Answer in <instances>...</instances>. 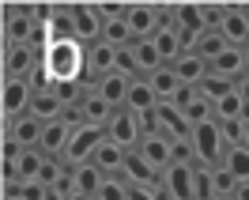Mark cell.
I'll list each match as a JSON object with an SVG mask.
<instances>
[{"instance_id": "cell-16", "label": "cell", "mask_w": 249, "mask_h": 200, "mask_svg": "<svg viewBox=\"0 0 249 200\" xmlns=\"http://www.w3.org/2000/svg\"><path fill=\"white\" fill-rule=\"evenodd\" d=\"M31 87H27V79H8V87H4V113H8V121H16L27 113L31 106Z\"/></svg>"}, {"instance_id": "cell-29", "label": "cell", "mask_w": 249, "mask_h": 200, "mask_svg": "<svg viewBox=\"0 0 249 200\" xmlns=\"http://www.w3.org/2000/svg\"><path fill=\"white\" fill-rule=\"evenodd\" d=\"M219 166H223V170H231L238 182H249V147H227Z\"/></svg>"}, {"instance_id": "cell-11", "label": "cell", "mask_w": 249, "mask_h": 200, "mask_svg": "<svg viewBox=\"0 0 249 200\" xmlns=\"http://www.w3.org/2000/svg\"><path fill=\"white\" fill-rule=\"evenodd\" d=\"M219 34H223V42L231 49H246L249 46V16H246V8H231L227 19H223V27H219Z\"/></svg>"}, {"instance_id": "cell-34", "label": "cell", "mask_w": 249, "mask_h": 200, "mask_svg": "<svg viewBox=\"0 0 249 200\" xmlns=\"http://www.w3.org/2000/svg\"><path fill=\"white\" fill-rule=\"evenodd\" d=\"M64 174H68V166H64L61 159H57V155H46V159H42V174H38V182L46 185V189H53Z\"/></svg>"}, {"instance_id": "cell-45", "label": "cell", "mask_w": 249, "mask_h": 200, "mask_svg": "<svg viewBox=\"0 0 249 200\" xmlns=\"http://www.w3.org/2000/svg\"><path fill=\"white\" fill-rule=\"evenodd\" d=\"M215 200H234V197H215Z\"/></svg>"}, {"instance_id": "cell-6", "label": "cell", "mask_w": 249, "mask_h": 200, "mask_svg": "<svg viewBox=\"0 0 249 200\" xmlns=\"http://www.w3.org/2000/svg\"><path fill=\"white\" fill-rule=\"evenodd\" d=\"M72 31L79 46H94L102 38V19L94 12V4H72Z\"/></svg>"}, {"instance_id": "cell-42", "label": "cell", "mask_w": 249, "mask_h": 200, "mask_svg": "<svg viewBox=\"0 0 249 200\" xmlns=\"http://www.w3.org/2000/svg\"><path fill=\"white\" fill-rule=\"evenodd\" d=\"M68 200H94V197H83V193H72Z\"/></svg>"}, {"instance_id": "cell-36", "label": "cell", "mask_w": 249, "mask_h": 200, "mask_svg": "<svg viewBox=\"0 0 249 200\" xmlns=\"http://www.w3.org/2000/svg\"><path fill=\"white\" fill-rule=\"evenodd\" d=\"M94 200H128V182H124L121 174H109L102 189H98V197Z\"/></svg>"}, {"instance_id": "cell-31", "label": "cell", "mask_w": 249, "mask_h": 200, "mask_svg": "<svg viewBox=\"0 0 249 200\" xmlns=\"http://www.w3.org/2000/svg\"><path fill=\"white\" fill-rule=\"evenodd\" d=\"M223 49H227V42H223V34L219 31H204L200 38H196V46H193V53H196V57H200V61H215L219 53H223Z\"/></svg>"}, {"instance_id": "cell-30", "label": "cell", "mask_w": 249, "mask_h": 200, "mask_svg": "<svg viewBox=\"0 0 249 200\" xmlns=\"http://www.w3.org/2000/svg\"><path fill=\"white\" fill-rule=\"evenodd\" d=\"M193 200H215V166L193 170Z\"/></svg>"}, {"instance_id": "cell-39", "label": "cell", "mask_w": 249, "mask_h": 200, "mask_svg": "<svg viewBox=\"0 0 249 200\" xmlns=\"http://www.w3.org/2000/svg\"><path fill=\"white\" fill-rule=\"evenodd\" d=\"M128 200H159V193L147 185H128Z\"/></svg>"}, {"instance_id": "cell-22", "label": "cell", "mask_w": 249, "mask_h": 200, "mask_svg": "<svg viewBox=\"0 0 249 200\" xmlns=\"http://www.w3.org/2000/svg\"><path fill=\"white\" fill-rule=\"evenodd\" d=\"M147 87L155 91L159 102H174V94H178V87H181V79H178V72H174L170 64H162L159 72L147 76Z\"/></svg>"}, {"instance_id": "cell-47", "label": "cell", "mask_w": 249, "mask_h": 200, "mask_svg": "<svg viewBox=\"0 0 249 200\" xmlns=\"http://www.w3.org/2000/svg\"><path fill=\"white\" fill-rule=\"evenodd\" d=\"M246 16H249V8H246Z\"/></svg>"}, {"instance_id": "cell-13", "label": "cell", "mask_w": 249, "mask_h": 200, "mask_svg": "<svg viewBox=\"0 0 249 200\" xmlns=\"http://www.w3.org/2000/svg\"><path fill=\"white\" fill-rule=\"evenodd\" d=\"M42 128H46V125L38 121V117L23 113L16 121H8V140H12L16 147H38V144H42Z\"/></svg>"}, {"instance_id": "cell-17", "label": "cell", "mask_w": 249, "mask_h": 200, "mask_svg": "<svg viewBox=\"0 0 249 200\" xmlns=\"http://www.w3.org/2000/svg\"><path fill=\"white\" fill-rule=\"evenodd\" d=\"M76 113H79V121H83V125H98V128H106V125H109V117H113L117 109L109 106V102H102V98H98L94 91H87Z\"/></svg>"}, {"instance_id": "cell-20", "label": "cell", "mask_w": 249, "mask_h": 200, "mask_svg": "<svg viewBox=\"0 0 249 200\" xmlns=\"http://www.w3.org/2000/svg\"><path fill=\"white\" fill-rule=\"evenodd\" d=\"M113 61H117V49L106 46V42H94L87 46V76L91 79H102L113 72Z\"/></svg>"}, {"instance_id": "cell-5", "label": "cell", "mask_w": 249, "mask_h": 200, "mask_svg": "<svg viewBox=\"0 0 249 200\" xmlns=\"http://www.w3.org/2000/svg\"><path fill=\"white\" fill-rule=\"evenodd\" d=\"M76 125H79V113H76V109H72V113L64 109L57 121H46L38 151H42V155H57V159H61L64 147H68V140H72V132H76Z\"/></svg>"}, {"instance_id": "cell-41", "label": "cell", "mask_w": 249, "mask_h": 200, "mask_svg": "<svg viewBox=\"0 0 249 200\" xmlns=\"http://www.w3.org/2000/svg\"><path fill=\"white\" fill-rule=\"evenodd\" d=\"M234 200H249V182L238 185V193H234Z\"/></svg>"}, {"instance_id": "cell-44", "label": "cell", "mask_w": 249, "mask_h": 200, "mask_svg": "<svg viewBox=\"0 0 249 200\" xmlns=\"http://www.w3.org/2000/svg\"><path fill=\"white\" fill-rule=\"evenodd\" d=\"M246 68H249V46H246Z\"/></svg>"}, {"instance_id": "cell-40", "label": "cell", "mask_w": 249, "mask_h": 200, "mask_svg": "<svg viewBox=\"0 0 249 200\" xmlns=\"http://www.w3.org/2000/svg\"><path fill=\"white\" fill-rule=\"evenodd\" d=\"M238 121L249 125V98H242V113H238Z\"/></svg>"}, {"instance_id": "cell-18", "label": "cell", "mask_w": 249, "mask_h": 200, "mask_svg": "<svg viewBox=\"0 0 249 200\" xmlns=\"http://www.w3.org/2000/svg\"><path fill=\"white\" fill-rule=\"evenodd\" d=\"M124 159H128V151L117 147L113 140H102V144L94 147V155H91V163L102 170L106 178H109V174H121V170H124Z\"/></svg>"}, {"instance_id": "cell-25", "label": "cell", "mask_w": 249, "mask_h": 200, "mask_svg": "<svg viewBox=\"0 0 249 200\" xmlns=\"http://www.w3.org/2000/svg\"><path fill=\"white\" fill-rule=\"evenodd\" d=\"M98 42H106V46H113V49H124V46H132L136 38H132V27L124 23V16H113V19L102 23V38H98Z\"/></svg>"}, {"instance_id": "cell-7", "label": "cell", "mask_w": 249, "mask_h": 200, "mask_svg": "<svg viewBox=\"0 0 249 200\" xmlns=\"http://www.w3.org/2000/svg\"><path fill=\"white\" fill-rule=\"evenodd\" d=\"M34 31H38V23H34L31 8H8V23H4L8 49H12V46H31Z\"/></svg>"}, {"instance_id": "cell-19", "label": "cell", "mask_w": 249, "mask_h": 200, "mask_svg": "<svg viewBox=\"0 0 249 200\" xmlns=\"http://www.w3.org/2000/svg\"><path fill=\"white\" fill-rule=\"evenodd\" d=\"M38 61H42V57H38L31 46H12L8 49V61H4V72H8V79H27Z\"/></svg>"}, {"instance_id": "cell-12", "label": "cell", "mask_w": 249, "mask_h": 200, "mask_svg": "<svg viewBox=\"0 0 249 200\" xmlns=\"http://www.w3.org/2000/svg\"><path fill=\"white\" fill-rule=\"evenodd\" d=\"M212 76H223V79H231V83H238V79H246L249 76V68H246V49H223L215 61H212Z\"/></svg>"}, {"instance_id": "cell-4", "label": "cell", "mask_w": 249, "mask_h": 200, "mask_svg": "<svg viewBox=\"0 0 249 200\" xmlns=\"http://www.w3.org/2000/svg\"><path fill=\"white\" fill-rule=\"evenodd\" d=\"M106 140H113L117 147L124 151H136L143 140V125H140V113H132V109H117L106 125Z\"/></svg>"}, {"instance_id": "cell-24", "label": "cell", "mask_w": 249, "mask_h": 200, "mask_svg": "<svg viewBox=\"0 0 249 200\" xmlns=\"http://www.w3.org/2000/svg\"><path fill=\"white\" fill-rule=\"evenodd\" d=\"M159 106L155 91L147 87V79H132V87H128V102H124V109H132V113H151V109Z\"/></svg>"}, {"instance_id": "cell-3", "label": "cell", "mask_w": 249, "mask_h": 200, "mask_svg": "<svg viewBox=\"0 0 249 200\" xmlns=\"http://www.w3.org/2000/svg\"><path fill=\"white\" fill-rule=\"evenodd\" d=\"M189 144H193V155H196V166H219V163H223L227 144H223V136H219V125L215 121L193 125Z\"/></svg>"}, {"instance_id": "cell-28", "label": "cell", "mask_w": 249, "mask_h": 200, "mask_svg": "<svg viewBox=\"0 0 249 200\" xmlns=\"http://www.w3.org/2000/svg\"><path fill=\"white\" fill-rule=\"evenodd\" d=\"M151 42H155L162 64H174L181 53H185V46H181V38H178V31H174V27H159V34L151 38Z\"/></svg>"}, {"instance_id": "cell-46", "label": "cell", "mask_w": 249, "mask_h": 200, "mask_svg": "<svg viewBox=\"0 0 249 200\" xmlns=\"http://www.w3.org/2000/svg\"><path fill=\"white\" fill-rule=\"evenodd\" d=\"M8 200H19V197H8Z\"/></svg>"}, {"instance_id": "cell-33", "label": "cell", "mask_w": 249, "mask_h": 200, "mask_svg": "<svg viewBox=\"0 0 249 200\" xmlns=\"http://www.w3.org/2000/svg\"><path fill=\"white\" fill-rule=\"evenodd\" d=\"M212 109H215V121H234V117L242 113V94H238V87H234L231 94H223L219 102H212Z\"/></svg>"}, {"instance_id": "cell-8", "label": "cell", "mask_w": 249, "mask_h": 200, "mask_svg": "<svg viewBox=\"0 0 249 200\" xmlns=\"http://www.w3.org/2000/svg\"><path fill=\"white\" fill-rule=\"evenodd\" d=\"M124 23L132 27V38L136 42H143V38H155L159 34V8H151V4H128L124 8Z\"/></svg>"}, {"instance_id": "cell-21", "label": "cell", "mask_w": 249, "mask_h": 200, "mask_svg": "<svg viewBox=\"0 0 249 200\" xmlns=\"http://www.w3.org/2000/svg\"><path fill=\"white\" fill-rule=\"evenodd\" d=\"M132 64H136V76H151L162 68V57H159V49L151 38H143V42H132Z\"/></svg>"}, {"instance_id": "cell-32", "label": "cell", "mask_w": 249, "mask_h": 200, "mask_svg": "<svg viewBox=\"0 0 249 200\" xmlns=\"http://www.w3.org/2000/svg\"><path fill=\"white\" fill-rule=\"evenodd\" d=\"M181 113H185L189 125H204V121H215V109H212V102L204 98V94H196V98H189L185 106H181Z\"/></svg>"}, {"instance_id": "cell-26", "label": "cell", "mask_w": 249, "mask_h": 200, "mask_svg": "<svg viewBox=\"0 0 249 200\" xmlns=\"http://www.w3.org/2000/svg\"><path fill=\"white\" fill-rule=\"evenodd\" d=\"M27 113H31V117H38V121L46 125V121H57V117L64 113V106H61V98H57L53 91H46V94H34V98H31Z\"/></svg>"}, {"instance_id": "cell-9", "label": "cell", "mask_w": 249, "mask_h": 200, "mask_svg": "<svg viewBox=\"0 0 249 200\" xmlns=\"http://www.w3.org/2000/svg\"><path fill=\"white\" fill-rule=\"evenodd\" d=\"M136 155H140L151 170H159V174H162V170L174 163V140L159 136V132H155V136H143L140 147H136Z\"/></svg>"}, {"instance_id": "cell-27", "label": "cell", "mask_w": 249, "mask_h": 200, "mask_svg": "<svg viewBox=\"0 0 249 200\" xmlns=\"http://www.w3.org/2000/svg\"><path fill=\"white\" fill-rule=\"evenodd\" d=\"M42 159H46V155L38 151V147H23V151L16 155V182H38Z\"/></svg>"}, {"instance_id": "cell-15", "label": "cell", "mask_w": 249, "mask_h": 200, "mask_svg": "<svg viewBox=\"0 0 249 200\" xmlns=\"http://www.w3.org/2000/svg\"><path fill=\"white\" fill-rule=\"evenodd\" d=\"M121 178L128 185H147V189H159V178H162V174H159V170H151L147 166V163H143L140 155L136 151H128V159H124V170H121Z\"/></svg>"}, {"instance_id": "cell-35", "label": "cell", "mask_w": 249, "mask_h": 200, "mask_svg": "<svg viewBox=\"0 0 249 200\" xmlns=\"http://www.w3.org/2000/svg\"><path fill=\"white\" fill-rule=\"evenodd\" d=\"M231 91H234V83H231V79L212 76V72H208V76H204V83H200V94L208 98V102H219L223 94H231Z\"/></svg>"}, {"instance_id": "cell-10", "label": "cell", "mask_w": 249, "mask_h": 200, "mask_svg": "<svg viewBox=\"0 0 249 200\" xmlns=\"http://www.w3.org/2000/svg\"><path fill=\"white\" fill-rule=\"evenodd\" d=\"M128 87H132V79L121 76V72H109V76L94 79L91 91L102 98V102H109L113 109H124V102H128Z\"/></svg>"}, {"instance_id": "cell-2", "label": "cell", "mask_w": 249, "mask_h": 200, "mask_svg": "<svg viewBox=\"0 0 249 200\" xmlns=\"http://www.w3.org/2000/svg\"><path fill=\"white\" fill-rule=\"evenodd\" d=\"M102 140H106V128L79 121L76 132H72V140H68V147H64V155H61V163H64L68 170H76V166H83V163H91L94 147H98Z\"/></svg>"}, {"instance_id": "cell-37", "label": "cell", "mask_w": 249, "mask_h": 200, "mask_svg": "<svg viewBox=\"0 0 249 200\" xmlns=\"http://www.w3.org/2000/svg\"><path fill=\"white\" fill-rule=\"evenodd\" d=\"M238 178H234L231 170H223V166H215V197H234L238 193Z\"/></svg>"}, {"instance_id": "cell-38", "label": "cell", "mask_w": 249, "mask_h": 200, "mask_svg": "<svg viewBox=\"0 0 249 200\" xmlns=\"http://www.w3.org/2000/svg\"><path fill=\"white\" fill-rule=\"evenodd\" d=\"M200 12H204V27H208V31H219L231 8H227V4H200Z\"/></svg>"}, {"instance_id": "cell-43", "label": "cell", "mask_w": 249, "mask_h": 200, "mask_svg": "<svg viewBox=\"0 0 249 200\" xmlns=\"http://www.w3.org/2000/svg\"><path fill=\"white\" fill-rule=\"evenodd\" d=\"M242 147H249V125H246V140H242Z\"/></svg>"}, {"instance_id": "cell-23", "label": "cell", "mask_w": 249, "mask_h": 200, "mask_svg": "<svg viewBox=\"0 0 249 200\" xmlns=\"http://www.w3.org/2000/svg\"><path fill=\"white\" fill-rule=\"evenodd\" d=\"M102 182H106V174L94 166V163H83V166L72 170V185H76V193H83V197H98Z\"/></svg>"}, {"instance_id": "cell-1", "label": "cell", "mask_w": 249, "mask_h": 200, "mask_svg": "<svg viewBox=\"0 0 249 200\" xmlns=\"http://www.w3.org/2000/svg\"><path fill=\"white\" fill-rule=\"evenodd\" d=\"M46 72H49V79H53V87H61V83H83L87 49L79 46L76 38L49 42L46 46Z\"/></svg>"}, {"instance_id": "cell-14", "label": "cell", "mask_w": 249, "mask_h": 200, "mask_svg": "<svg viewBox=\"0 0 249 200\" xmlns=\"http://www.w3.org/2000/svg\"><path fill=\"white\" fill-rule=\"evenodd\" d=\"M170 68L178 72V79H181V83H189V87H200V83H204V76L212 72V64H208V61H200V57H196L193 49H185V53H181V57H178V61L170 64Z\"/></svg>"}]
</instances>
